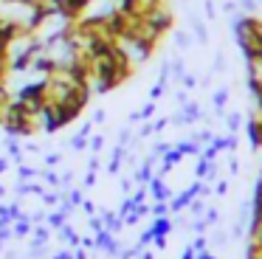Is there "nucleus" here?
Here are the masks:
<instances>
[{
    "label": "nucleus",
    "mask_w": 262,
    "mask_h": 259,
    "mask_svg": "<svg viewBox=\"0 0 262 259\" xmlns=\"http://www.w3.org/2000/svg\"><path fill=\"white\" fill-rule=\"evenodd\" d=\"M214 71H226V54L223 51H217V56H214Z\"/></svg>",
    "instance_id": "nucleus-9"
},
{
    "label": "nucleus",
    "mask_w": 262,
    "mask_h": 259,
    "mask_svg": "<svg viewBox=\"0 0 262 259\" xmlns=\"http://www.w3.org/2000/svg\"><path fill=\"white\" fill-rule=\"evenodd\" d=\"M144 20H147L149 26H152L155 31L161 34V37H164V34H169V31H172V26H175V14H172V11L166 9V6H158V9H152L147 17H144Z\"/></svg>",
    "instance_id": "nucleus-2"
},
{
    "label": "nucleus",
    "mask_w": 262,
    "mask_h": 259,
    "mask_svg": "<svg viewBox=\"0 0 262 259\" xmlns=\"http://www.w3.org/2000/svg\"><path fill=\"white\" fill-rule=\"evenodd\" d=\"M181 82H183V90H194V88H198V79H194V76H189V73H183V76H181Z\"/></svg>",
    "instance_id": "nucleus-8"
},
{
    "label": "nucleus",
    "mask_w": 262,
    "mask_h": 259,
    "mask_svg": "<svg viewBox=\"0 0 262 259\" xmlns=\"http://www.w3.org/2000/svg\"><path fill=\"white\" fill-rule=\"evenodd\" d=\"M256 3H262V0H256Z\"/></svg>",
    "instance_id": "nucleus-15"
},
{
    "label": "nucleus",
    "mask_w": 262,
    "mask_h": 259,
    "mask_svg": "<svg viewBox=\"0 0 262 259\" xmlns=\"http://www.w3.org/2000/svg\"><path fill=\"white\" fill-rule=\"evenodd\" d=\"M54 6H57V17H62L68 23H76L85 14L88 6H91V0H54Z\"/></svg>",
    "instance_id": "nucleus-1"
},
{
    "label": "nucleus",
    "mask_w": 262,
    "mask_h": 259,
    "mask_svg": "<svg viewBox=\"0 0 262 259\" xmlns=\"http://www.w3.org/2000/svg\"><path fill=\"white\" fill-rule=\"evenodd\" d=\"M239 124H243V116H239V113H231V116H228V130H231V133H237Z\"/></svg>",
    "instance_id": "nucleus-7"
},
{
    "label": "nucleus",
    "mask_w": 262,
    "mask_h": 259,
    "mask_svg": "<svg viewBox=\"0 0 262 259\" xmlns=\"http://www.w3.org/2000/svg\"><path fill=\"white\" fill-rule=\"evenodd\" d=\"M237 0H226V3H223V11H226V14H237Z\"/></svg>",
    "instance_id": "nucleus-10"
},
{
    "label": "nucleus",
    "mask_w": 262,
    "mask_h": 259,
    "mask_svg": "<svg viewBox=\"0 0 262 259\" xmlns=\"http://www.w3.org/2000/svg\"><path fill=\"white\" fill-rule=\"evenodd\" d=\"M189 42H192V39H189V34L186 31H175V45H178V48H189Z\"/></svg>",
    "instance_id": "nucleus-6"
},
{
    "label": "nucleus",
    "mask_w": 262,
    "mask_h": 259,
    "mask_svg": "<svg viewBox=\"0 0 262 259\" xmlns=\"http://www.w3.org/2000/svg\"><path fill=\"white\" fill-rule=\"evenodd\" d=\"M248 138H251V144H254L256 149H262V118L259 116H254L248 121Z\"/></svg>",
    "instance_id": "nucleus-3"
},
{
    "label": "nucleus",
    "mask_w": 262,
    "mask_h": 259,
    "mask_svg": "<svg viewBox=\"0 0 262 259\" xmlns=\"http://www.w3.org/2000/svg\"><path fill=\"white\" fill-rule=\"evenodd\" d=\"M14 3H23V6H29V9H34V6H42V3H48V0H14Z\"/></svg>",
    "instance_id": "nucleus-11"
},
{
    "label": "nucleus",
    "mask_w": 262,
    "mask_h": 259,
    "mask_svg": "<svg viewBox=\"0 0 262 259\" xmlns=\"http://www.w3.org/2000/svg\"><path fill=\"white\" fill-rule=\"evenodd\" d=\"M192 28H194V34H198V39H200V42H209V31H206V26H203V23H200V20H194V23H192Z\"/></svg>",
    "instance_id": "nucleus-5"
},
{
    "label": "nucleus",
    "mask_w": 262,
    "mask_h": 259,
    "mask_svg": "<svg viewBox=\"0 0 262 259\" xmlns=\"http://www.w3.org/2000/svg\"><path fill=\"white\" fill-rule=\"evenodd\" d=\"M91 146H93V149H102V138H99V135H96V138L91 141Z\"/></svg>",
    "instance_id": "nucleus-13"
},
{
    "label": "nucleus",
    "mask_w": 262,
    "mask_h": 259,
    "mask_svg": "<svg viewBox=\"0 0 262 259\" xmlns=\"http://www.w3.org/2000/svg\"><path fill=\"white\" fill-rule=\"evenodd\" d=\"M211 104H214L217 116H223V113H226V104H228V90H226V88L214 90V96H211Z\"/></svg>",
    "instance_id": "nucleus-4"
},
{
    "label": "nucleus",
    "mask_w": 262,
    "mask_h": 259,
    "mask_svg": "<svg viewBox=\"0 0 262 259\" xmlns=\"http://www.w3.org/2000/svg\"><path fill=\"white\" fill-rule=\"evenodd\" d=\"M3 3H14V0H3Z\"/></svg>",
    "instance_id": "nucleus-14"
},
{
    "label": "nucleus",
    "mask_w": 262,
    "mask_h": 259,
    "mask_svg": "<svg viewBox=\"0 0 262 259\" xmlns=\"http://www.w3.org/2000/svg\"><path fill=\"white\" fill-rule=\"evenodd\" d=\"M206 17H214V3H211V0L206 3Z\"/></svg>",
    "instance_id": "nucleus-12"
}]
</instances>
